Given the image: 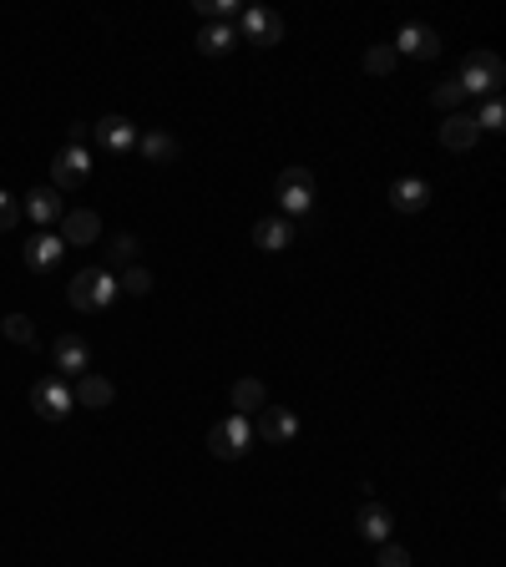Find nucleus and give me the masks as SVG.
Segmentation results:
<instances>
[{
	"label": "nucleus",
	"instance_id": "obj_1",
	"mask_svg": "<svg viewBox=\"0 0 506 567\" xmlns=\"http://www.w3.org/2000/svg\"><path fill=\"white\" fill-rule=\"evenodd\" d=\"M117 294H122V284H117L112 269H81V274H71V284H66V299H71V309H81V314L107 309Z\"/></svg>",
	"mask_w": 506,
	"mask_h": 567
},
{
	"label": "nucleus",
	"instance_id": "obj_2",
	"mask_svg": "<svg viewBox=\"0 0 506 567\" xmlns=\"http://www.w3.org/2000/svg\"><path fill=\"white\" fill-rule=\"evenodd\" d=\"M501 76H506V66H501L496 51H471L456 81H461V92H466V97H486V92L501 87Z\"/></svg>",
	"mask_w": 506,
	"mask_h": 567
},
{
	"label": "nucleus",
	"instance_id": "obj_3",
	"mask_svg": "<svg viewBox=\"0 0 506 567\" xmlns=\"http://www.w3.org/2000/svg\"><path fill=\"white\" fill-rule=\"evenodd\" d=\"M71 385L61 380V375H41L36 385H31V411L41 416V421H66L71 416Z\"/></svg>",
	"mask_w": 506,
	"mask_h": 567
},
{
	"label": "nucleus",
	"instance_id": "obj_4",
	"mask_svg": "<svg viewBox=\"0 0 506 567\" xmlns=\"http://www.w3.org/2000/svg\"><path fill=\"white\" fill-rule=\"evenodd\" d=\"M87 178H92V152L66 142V147L51 157V188H56V193H66V188H81Z\"/></svg>",
	"mask_w": 506,
	"mask_h": 567
},
{
	"label": "nucleus",
	"instance_id": "obj_5",
	"mask_svg": "<svg viewBox=\"0 0 506 567\" xmlns=\"http://www.w3.org/2000/svg\"><path fill=\"white\" fill-rule=\"evenodd\" d=\"M248 446H253V426L243 416H228V421H218L208 431V451L218 461H238V456H248Z\"/></svg>",
	"mask_w": 506,
	"mask_h": 567
},
{
	"label": "nucleus",
	"instance_id": "obj_6",
	"mask_svg": "<svg viewBox=\"0 0 506 567\" xmlns=\"http://www.w3.org/2000/svg\"><path fill=\"white\" fill-rule=\"evenodd\" d=\"M279 208L284 213H314V173L309 168H284L279 173Z\"/></svg>",
	"mask_w": 506,
	"mask_h": 567
},
{
	"label": "nucleus",
	"instance_id": "obj_7",
	"mask_svg": "<svg viewBox=\"0 0 506 567\" xmlns=\"http://www.w3.org/2000/svg\"><path fill=\"white\" fill-rule=\"evenodd\" d=\"M253 416H259V421H253V436L269 441V446H284L299 431V416L289 411V405H264V411H253Z\"/></svg>",
	"mask_w": 506,
	"mask_h": 567
},
{
	"label": "nucleus",
	"instance_id": "obj_8",
	"mask_svg": "<svg viewBox=\"0 0 506 567\" xmlns=\"http://www.w3.org/2000/svg\"><path fill=\"white\" fill-rule=\"evenodd\" d=\"M238 36L253 41V46H279L284 21H279L274 11H264V6H243V16H238Z\"/></svg>",
	"mask_w": 506,
	"mask_h": 567
},
{
	"label": "nucleus",
	"instance_id": "obj_9",
	"mask_svg": "<svg viewBox=\"0 0 506 567\" xmlns=\"http://www.w3.org/2000/svg\"><path fill=\"white\" fill-rule=\"evenodd\" d=\"M102 238V218L92 208H71L61 213V243H71V249H87V243Z\"/></svg>",
	"mask_w": 506,
	"mask_h": 567
},
{
	"label": "nucleus",
	"instance_id": "obj_10",
	"mask_svg": "<svg viewBox=\"0 0 506 567\" xmlns=\"http://www.w3.org/2000/svg\"><path fill=\"white\" fill-rule=\"evenodd\" d=\"M415 56V61H431L436 51H441V36H436V26H420V21H410V26H400V36H395V56Z\"/></svg>",
	"mask_w": 506,
	"mask_h": 567
},
{
	"label": "nucleus",
	"instance_id": "obj_11",
	"mask_svg": "<svg viewBox=\"0 0 506 567\" xmlns=\"http://www.w3.org/2000/svg\"><path fill=\"white\" fill-rule=\"evenodd\" d=\"M51 355H56V375H71V380H76V375L92 370V345L81 340V335H61Z\"/></svg>",
	"mask_w": 506,
	"mask_h": 567
},
{
	"label": "nucleus",
	"instance_id": "obj_12",
	"mask_svg": "<svg viewBox=\"0 0 506 567\" xmlns=\"http://www.w3.org/2000/svg\"><path fill=\"white\" fill-rule=\"evenodd\" d=\"M92 137H97V147H107V152H132L137 147V127L127 122V117H102L97 127H92Z\"/></svg>",
	"mask_w": 506,
	"mask_h": 567
},
{
	"label": "nucleus",
	"instance_id": "obj_13",
	"mask_svg": "<svg viewBox=\"0 0 506 567\" xmlns=\"http://www.w3.org/2000/svg\"><path fill=\"white\" fill-rule=\"evenodd\" d=\"M390 203H395V213H420L431 203V183L426 178H395L390 183Z\"/></svg>",
	"mask_w": 506,
	"mask_h": 567
},
{
	"label": "nucleus",
	"instance_id": "obj_14",
	"mask_svg": "<svg viewBox=\"0 0 506 567\" xmlns=\"http://www.w3.org/2000/svg\"><path fill=\"white\" fill-rule=\"evenodd\" d=\"M61 254H66V243H61L56 233H36V238L26 243V264H31L36 274H51V269L61 264Z\"/></svg>",
	"mask_w": 506,
	"mask_h": 567
},
{
	"label": "nucleus",
	"instance_id": "obj_15",
	"mask_svg": "<svg viewBox=\"0 0 506 567\" xmlns=\"http://www.w3.org/2000/svg\"><path fill=\"white\" fill-rule=\"evenodd\" d=\"M476 122H471V112H451L446 122H441V147H451V152H471L476 147Z\"/></svg>",
	"mask_w": 506,
	"mask_h": 567
},
{
	"label": "nucleus",
	"instance_id": "obj_16",
	"mask_svg": "<svg viewBox=\"0 0 506 567\" xmlns=\"http://www.w3.org/2000/svg\"><path fill=\"white\" fill-rule=\"evenodd\" d=\"M21 213H31V223H61V193L56 188H31V198H21Z\"/></svg>",
	"mask_w": 506,
	"mask_h": 567
},
{
	"label": "nucleus",
	"instance_id": "obj_17",
	"mask_svg": "<svg viewBox=\"0 0 506 567\" xmlns=\"http://www.w3.org/2000/svg\"><path fill=\"white\" fill-rule=\"evenodd\" d=\"M355 532H360V537H370V542H390L395 517H390L380 502H365V507H360V517H355Z\"/></svg>",
	"mask_w": 506,
	"mask_h": 567
},
{
	"label": "nucleus",
	"instance_id": "obj_18",
	"mask_svg": "<svg viewBox=\"0 0 506 567\" xmlns=\"http://www.w3.org/2000/svg\"><path fill=\"white\" fill-rule=\"evenodd\" d=\"M112 395H117L112 380H102V375H92V370H87V375H76V390H71V400H76V405H92V411L112 405Z\"/></svg>",
	"mask_w": 506,
	"mask_h": 567
},
{
	"label": "nucleus",
	"instance_id": "obj_19",
	"mask_svg": "<svg viewBox=\"0 0 506 567\" xmlns=\"http://www.w3.org/2000/svg\"><path fill=\"white\" fill-rule=\"evenodd\" d=\"M253 243L269 249V254H279V249H289V243H294V228L284 218H259V223H253Z\"/></svg>",
	"mask_w": 506,
	"mask_h": 567
},
{
	"label": "nucleus",
	"instance_id": "obj_20",
	"mask_svg": "<svg viewBox=\"0 0 506 567\" xmlns=\"http://www.w3.org/2000/svg\"><path fill=\"white\" fill-rule=\"evenodd\" d=\"M264 405H269V395H264V380H238L233 385V411L238 416H253V411H264Z\"/></svg>",
	"mask_w": 506,
	"mask_h": 567
},
{
	"label": "nucleus",
	"instance_id": "obj_21",
	"mask_svg": "<svg viewBox=\"0 0 506 567\" xmlns=\"http://www.w3.org/2000/svg\"><path fill=\"white\" fill-rule=\"evenodd\" d=\"M233 41H238V36H233V26H223V21H213V26L198 31V51H203V56H228Z\"/></svg>",
	"mask_w": 506,
	"mask_h": 567
},
{
	"label": "nucleus",
	"instance_id": "obj_22",
	"mask_svg": "<svg viewBox=\"0 0 506 567\" xmlns=\"http://www.w3.org/2000/svg\"><path fill=\"white\" fill-rule=\"evenodd\" d=\"M137 152H142L147 162H173V157H178V142L167 137V132H147V137H137Z\"/></svg>",
	"mask_w": 506,
	"mask_h": 567
},
{
	"label": "nucleus",
	"instance_id": "obj_23",
	"mask_svg": "<svg viewBox=\"0 0 506 567\" xmlns=\"http://www.w3.org/2000/svg\"><path fill=\"white\" fill-rule=\"evenodd\" d=\"M6 340H11V345H36V324H31V314H6Z\"/></svg>",
	"mask_w": 506,
	"mask_h": 567
},
{
	"label": "nucleus",
	"instance_id": "obj_24",
	"mask_svg": "<svg viewBox=\"0 0 506 567\" xmlns=\"http://www.w3.org/2000/svg\"><path fill=\"white\" fill-rule=\"evenodd\" d=\"M471 122H476V132H501V127H506V107H501V97H491Z\"/></svg>",
	"mask_w": 506,
	"mask_h": 567
},
{
	"label": "nucleus",
	"instance_id": "obj_25",
	"mask_svg": "<svg viewBox=\"0 0 506 567\" xmlns=\"http://www.w3.org/2000/svg\"><path fill=\"white\" fill-rule=\"evenodd\" d=\"M431 102L436 107H446V112H456L461 102H466V92H461V81L451 76V81H436V92H431Z\"/></svg>",
	"mask_w": 506,
	"mask_h": 567
},
{
	"label": "nucleus",
	"instance_id": "obj_26",
	"mask_svg": "<svg viewBox=\"0 0 506 567\" xmlns=\"http://www.w3.org/2000/svg\"><path fill=\"white\" fill-rule=\"evenodd\" d=\"M365 71H370V76L395 71V46H370V51H365Z\"/></svg>",
	"mask_w": 506,
	"mask_h": 567
},
{
	"label": "nucleus",
	"instance_id": "obj_27",
	"mask_svg": "<svg viewBox=\"0 0 506 567\" xmlns=\"http://www.w3.org/2000/svg\"><path fill=\"white\" fill-rule=\"evenodd\" d=\"M107 249H112V264H132V259H137V238H132V233H117Z\"/></svg>",
	"mask_w": 506,
	"mask_h": 567
},
{
	"label": "nucleus",
	"instance_id": "obj_28",
	"mask_svg": "<svg viewBox=\"0 0 506 567\" xmlns=\"http://www.w3.org/2000/svg\"><path fill=\"white\" fill-rule=\"evenodd\" d=\"M16 223H21V198H11L6 188H0V233L16 228Z\"/></svg>",
	"mask_w": 506,
	"mask_h": 567
},
{
	"label": "nucleus",
	"instance_id": "obj_29",
	"mask_svg": "<svg viewBox=\"0 0 506 567\" xmlns=\"http://www.w3.org/2000/svg\"><path fill=\"white\" fill-rule=\"evenodd\" d=\"M127 294H152V274L147 269H127V279H117Z\"/></svg>",
	"mask_w": 506,
	"mask_h": 567
},
{
	"label": "nucleus",
	"instance_id": "obj_30",
	"mask_svg": "<svg viewBox=\"0 0 506 567\" xmlns=\"http://www.w3.org/2000/svg\"><path fill=\"white\" fill-rule=\"evenodd\" d=\"M380 567H410V552L395 542H380Z\"/></svg>",
	"mask_w": 506,
	"mask_h": 567
}]
</instances>
